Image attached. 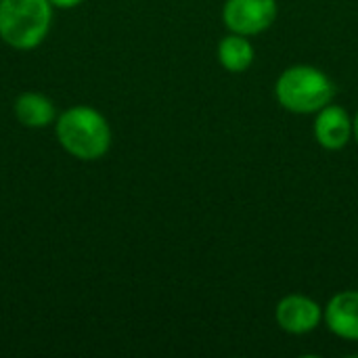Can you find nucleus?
<instances>
[{
	"instance_id": "f257e3e1",
	"label": "nucleus",
	"mask_w": 358,
	"mask_h": 358,
	"mask_svg": "<svg viewBox=\"0 0 358 358\" xmlns=\"http://www.w3.org/2000/svg\"><path fill=\"white\" fill-rule=\"evenodd\" d=\"M57 138L61 147L84 162L103 157L111 147V128L103 113L88 105H76L57 120Z\"/></svg>"
},
{
	"instance_id": "f03ea898",
	"label": "nucleus",
	"mask_w": 358,
	"mask_h": 358,
	"mask_svg": "<svg viewBox=\"0 0 358 358\" xmlns=\"http://www.w3.org/2000/svg\"><path fill=\"white\" fill-rule=\"evenodd\" d=\"M50 21V0H0V38L17 50L40 46Z\"/></svg>"
},
{
	"instance_id": "7ed1b4c3",
	"label": "nucleus",
	"mask_w": 358,
	"mask_h": 358,
	"mask_svg": "<svg viewBox=\"0 0 358 358\" xmlns=\"http://www.w3.org/2000/svg\"><path fill=\"white\" fill-rule=\"evenodd\" d=\"M275 94L279 103L292 113H319L331 103L336 86L321 69L310 65H296L279 76Z\"/></svg>"
},
{
	"instance_id": "20e7f679",
	"label": "nucleus",
	"mask_w": 358,
	"mask_h": 358,
	"mask_svg": "<svg viewBox=\"0 0 358 358\" xmlns=\"http://www.w3.org/2000/svg\"><path fill=\"white\" fill-rule=\"evenodd\" d=\"M277 0H227L222 19L233 34L254 36L273 25Z\"/></svg>"
},
{
	"instance_id": "39448f33",
	"label": "nucleus",
	"mask_w": 358,
	"mask_h": 358,
	"mask_svg": "<svg viewBox=\"0 0 358 358\" xmlns=\"http://www.w3.org/2000/svg\"><path fill=\"white\" fill-rule=\"evenodd\" d=\"M275 317H277V323L283 331L294 334V336H302V334L317 329L323 313L315 300L294 294V296H285L279 302Z\"/></svg>"
},
{
	"instance_id": "423d86ee",
	"label": "nucleus",
	"mask_w": 358,
	"mask_h": 358,
	"mask_svg": "<svg viewBox=\"0 0 358 358\" xmlns=\"http://www.w3.org/2000/svg\"><path fill=\"white\" fill-rule=\"evenodd\" d=\"M315 136L325 149H342L352 136V122L348 113L338 105H327L319 111L315 122Z\"/></svg>"
},
{
	"instance_id": "0eeeda50",
	"label": "nucleus",
	"mask_w": 358,
	"mask_h": 358,
	"mask_svg": "<svg viewBox=\"0 0 358 358\" xmlns=\"http://www.w3.org/2000/svg\"><path fill=\"white\" fill-rule=\"evenodd\" d=\"M325 321L336 336L358 340V292H342L334 296L325 308Z\"/></svg>"
},
{
	"instance_id": "6e6552de",
	"label": "nucleus",
	"mask_w": 358,
	"mask_h": 358,
	"mask_svg": "<svg viewBox=\"0 0 358 358\" xmlns=\"http://www.w3.org/2000/svg\"><path fill=\"white\" fill-rule=\"evenodd\" d=\"M15 117L25 128H46L55 120V105L40 92H23L15 101Z\"/></svg>"
},
{
	"instance_id": "1a4fd4ad",
	"label": "nucleus",
	"mask_w": 358,
	"mask_h": 358,
	"mask_svg": "<svg viewBox=\"0 0 358 358\" xmlns=\"http://www.w3.org/2000/svg\"><path fill=\"white\" fill-rule=\"evenodd\" d=\"M218 61L229 71L241 73L254 63V46L241 34L227 36L218 44Z\"/></svg>"
},
{
	"instance_id": "9d476101",
	"label": "nucleus",
	"mask_w": 358,
	"mask_h": 358,
	"mask_svg": "<svg viewBox=\"0 0 358 358\" xmlns=\"http://www.w3.org/2000/svg\"><path fill=\"white\" fill-rule=\"evenodd\" d=\"M80 2H84V0H50V4L52 6H59V8H73Z\"/></svg>"
},
{
	"instance_id": "9b49d317",
	"label": "nucleus",
	"mask_w": 358,
	"mask_h": 358,
	"mask_svg": "<svg viewBox=\"0 0 358 358\" xmlns=\"http://www.w3.org/2000/svg\"><path fill=\"white\" fill-rule=\"evenodd\" d=\"M352 136H355V141L358 143V113L357 117H355V122H352Z\"/></svg>"
}]
</instances>
